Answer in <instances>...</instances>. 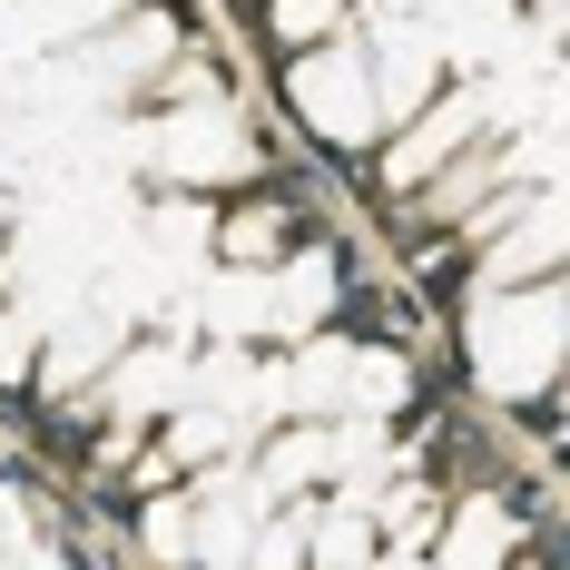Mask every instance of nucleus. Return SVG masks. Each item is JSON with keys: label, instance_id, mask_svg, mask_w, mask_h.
Wrapping results in <instances>:
<instances>
[{"label": "nucleus", "instance_id": "obj_1", "mask_svg": "<svg viewBox=\"0 0 570 570\" xmlns=\"http://www.w3.org/2000/svg\"><path fill=\"white\" fill-rule=\"evenodd\" d=\"M472 344V384L502 403H541L570 364V285H482V305L462 315Z\"/></svg>", "mask_w": 570, "mask_h": 570}, {"label": "nucleus", "instance_id": "obj_2", "mask_svg": "<svg viewBox=\"0 0 570 570\" xmlns=\"http://www.w3.org/2000/svg\"><path fill=\"white\" fill-rule=\"evenodd\" d=\"M285 99H295V118H305L325 148H374V138H384V109H374V50H364V40L295 50V59H285Z\"/></svg>", "mask_w": 570, "mask_h": 570}, {"label": "nucleus", "instance_id": "obj_3", "mask_svg": "<svg viewBox=\"0 0 570 570\" xmlns=\"http://www.w3.org/2000/svg\"><path fill=\"white\" fill-rule=\"evenodd\" d=\"M148 148H158V177H177V187H236V177L256 168L236 99H187V109H168Z\"/></svg>", "mask_w": 570, "mask_h": 570}, {"label": "nucleus", "instance_id": "obj_4", "mask_svg": "<svg viewBox=\"0 0 570 570\" xmlns=\"http://www.w3.org/2000/svg\"><path fill=\"white\" fill-rule=\"evenodd\" d=\"M482 138H492V99H482V89H433V99L384 138V187L413 197L433 168H453L462 148H482Z\"/></svg>", "mask_w": 570, "mask_h": 570}, {"label": "nucleus", "instance_id": "obj_5", "mask_svg": "<svg viewBox=\"0 0 570 570\" xmlns=\"http://www.w3.org/2000/svg\"><path fill=\"white\" fill-rule=\"evenodd\" d=\"M502 227H512V236H492V256H482V285H541V276H561V266H570V187H561V197L521 187Z\"/></svg>", "mask_w": 570, "mask_h": 570}, {"label": "nucleus", "instance_id": "obj_6", "mask_svg": "<svg viewBox=\"0 0 570 570\" xmlns=\"http://www.w3.org/2000/svg\"><path fill=\"white\" fill-rule=\"evenodd\" d=\"M433 89H443V50L423 30H384L374 40V109H384V128H403Z\"/></svg>", "mask_w": 570, "mask_h": 570}, {"label": "nucleus", "instance_id": "obj_7", "mask_svg": "<svg viewBox=\"0 0 570 570\" xmlns=\"http://www.w3.org/2000/svg\"><path fill=\"white\" fill-rule=\"evenodd\" d=\"M177 59V20L168 10H128V20H109L99 40H89V69L99 79H148V69H168Z\"/></svg>", "mask_w": 570, "mask_h": 570}, {"label": "nucleus", "instance_id": "obj_8", "mask_svg": "<svg viewBox=\"0 0 570 570\" xmlns=\"http://www.w3.org/2000/svg\"><path fill=\"white\" fill-rule=\"evenodd\" d=\"M335 305H344L335 246H315V256H285V266H276V325H285V335H315Z\"/></svg>", "mask_w": 570, "mask_h": 570}, {"label": "nucleus", "instance_id": "obj_9", "mask_svg": "<svg viewBox=\"0 0 570 570\" xmlns=\"http://www.w3.org/2000/svg\"><path fill=\"white\" fill-rule=\"evenodd\" d=\"M128 10H138V0H20V30H30V40H79V50H89L109 20H128Z\"/></svg>", "mask_w": 570, "mask_h": 570}, {"label": "nucleus", "instance_id": "obj_10", "mask_svg": "<svg viewBox=\"0 0 570 570\" xmlns=\"http://www.w3.org/2000/svg\"><path fill=\"white\" fill-rule=\"evenodd\" d=\"M40 384V315L0 285V394H30Z\"/></svg>", "mask_w": 570, "mask_h": 570}, {"label": "nucleus", "instance_id": "obj_11", "mask_svg": "<svg viewBox=\"0 0 570 570\" xmlns=\"http://www.w3.org/2000/svg\"><path fill=\"white\" fill-rule=\"evenodd\" d=\"M266 30L285 40V59L325 50V40H344V0H266Z\"/></svg>", "mask_w": 570, "mask_h": 570}, {"label": "nucleus", "instance_id": "obj_12", "mask_svg": "<svg viewBox=\"0 0 570 570\" xmlns=\"http://www.w3.org/2000/svg\"><path fill=\"white\" fill-rule=\"evenodd\" d=\"M276 246H285V207H236L227 227H217V256L227 266H266Z\"/></svg>", "mask_w": 570, "mask_h": 570}, {"label": "nucleus", "instance_id": "obj_13", "mask_svg": "<svg viewBox=\"0 0 570 570\" xmlns=\"http://www.w3.org/2000/svg\"><path fill=\"white\" fill-rule=\"evenodd\" d=\"M541 10V30H570V0H531Z\"/></svg>", "mask_w": 570, "mask_h": 570}, {"label": "nucleus", "instance_id": "obj_14", "mask_svg": "<svg viewBox=\"0 0 570 570\" xmlns=\"http://www.w3.org/2000/svg\"><path fill=\"white\" fill-rule=\"evenodd\" d=\"M551 394H561V413H570V364H561V384H551Z\"/></svg>", "mask_w": 570, "mask_h": 570}, {"label": "nucleus", "instance_id": "obj_15", "mask_svg": "<svg viewBox=\"0 0 570 570\" xmlns=\"http://www.w3.org/2000/svg\"><path fill=\"white\" fill-rule=\"evenodd\" d=\"M0 570H50V561H0Z\"/></svg>", "mask_w": 570, "mask_h": 570}, {"label": "nucleus", "instance_id": "obj_16", "mask_svg": "<svg viewBox=\"0 0 570 570\" xmlns=\"http://www.w3.org/2000/svg\"><path fill=\"white\" fill-rule=\"evenodd\" d=\"M502 570H531V561H502Z\"/></svg>", "mask_w": 570, "mask_h": 570}]
</instances>
